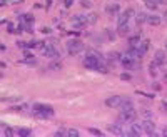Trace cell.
Listing matches in <instances>:
<instances>
[{
	"mask_svg": "<svg viewBox=\"0 0 167 137\" xmlns=\"http://www.w3.org/2000/svg\"><path fill=\"white\" fill-rule=\"evenodd\" d=\"M117 109H120V110H130V109H134V102L130 101V99H124L122 97V101L119 104V107Z\"/></svg>",
	"mask_w": 167,
	"mask_h": 137,
	"instance_id": "30bf717a",
	"label": "cell"
},
{
	"mask_svg": "<svg viewBox=\"0 0 167 137\" xmlns=\"http://www.w3.org/2000/svg\"><path fill=\"white\" fill-rule=\"evenodd\" d=\"M7 50V47H5V45H0V52H5Z\"/></svg>",
	"mask_w": 167,
	"mask_h": 137,
	"instance_id": "e575fe53",
	"label": "cell"
},
{
	"mask_svg": "<svg viewBox=\"0 0 167 137\" xmlns=\"http://www.w3.org/2000/svg\"><path fill=\"white\" fill-rule=\"evenodd\" d=\"M62 3H64L65 9H70V7L74 5V0H62Z\"/></svg>",
	"mask_w": 167,
	"mask_h": 137,
	"instance_id": "f1b7e54d",
	"label": "cell"
},
{
	"mask_svg": "<svg viewBox=\"0 0 167 137\" xmlns=\"http://www.w3.org/2000/svg\"><path fill=\"white\" fill-rule=\"evenodd\" d=\"M162 135H167V126H165L164 129H162Z\"/></svg>",
	"mask_w": 167,
	"mask_h": 137,
	"instance_id": "d590c367",
	"label": "cell"
},
{
	"mask_svg": "<svg viewBox=\"0 0 167 137\" xmlns=\"http://www.w3.org/2000/svg\"><path fill=\"white\" fill-rule=\"evenodd\" d=\"M5 3H7V0H0V7H2V5H5Z\"/></svg>",
	"mask_w": 167,
	"mask_h": 137,
	"instance_id": "74e56055",
	"label": "cell"
},
{
	"mask_svg": "<svg viewBox=\"0 0 167 137\" xmlns=\"http://www.w3.org/2000/svg\"><path fill=\"white\" fill-rule=\"evenodd\" d=\"M67 135H69V137H79V132H77L75 129H69Z\"/></svg>",
	"mask_w": 167,
	"mask_h": 137,
	"instance_id": "f546056e",
	"label": "cell"
},
{
	"mask_svg": "<svg viewBox=\"0 0 167 137\" xmlns=\"http://www.w3.org/2000/svg\"><path fill=\"white\" fill-rule=\"evenodd\" d=\"M15 134L22 135V137H28V135H32V131H30V129H27V127H22V129H17Z\"/></svg>",
	"mask_w": 167,
	"mask_h": 137,
	"instance_id": "ffe728a7",
	"label": "cell"
},
{
	"mask_svg": "<svg viewBox=\"0 0 167 137\" xmlns=\"http://www.w3.org/2000/svg\"><path fill=\"white\" fill-rule=\"evenodd\" d=\"M162 79H164V82H167V70L164 72V77H162Z\"/></svg>",
	"mask_w": 167,
	"mask_h": 137,
	"instance_id": "8d00e7d4",
	"label": "cell"
},
{
	"mask_svg": "<svg viewBox=\"0 0 167 137\" xmlns=\"http://www.w3.org/2000/svg\"><path fill=\"white\" fill-rule=\"evenodd\" d=\"M145 7H147L149 10H156L157 9V2L156 0H145Z\"/></svg>",
	"mask_w": 167,
	"mask_h": 137,
	"instance_id": "cb8c5ba5",
	"label": "cell"
},
{
	"mask_svg": "<svg viewBox=\"0 0 167 137\" xmlns=\"http://www.w3.org/2000/svg\"><path fill=\"white\" fill-rule=\"evenodd\" d=\"M120 122H125V124H132L134 120L137 119V112L136 109H130V110H120V115H119Z\"/></svg>",
	"mask_w": 167,
	"mask_h": 137,
	"instance_id": "5b68a950",
	"label": "cell"
},
{
	"mask_svg": "<svg viewBox=\"0 0 167 137\" xmlns=\"http://www.w3.org/2000/svg\"><path fill=\"white\" fill-rule=\"evenodd\" d=\"M140 44V34H134L129 37V45L134 47V45H139Z\"/></svg>",
	"mask_w": 167,
	"mask_h": 137,
	"instance_id": "e0dca14e",
	"label": "cell"
},
{
	"mask_svg": "<svg viewBox=\"0 0 167 137\" xmlns=\"http://www.w3.org/2000/svg\"><path fill=\"white\" fill-rule=\"evenodd\" d=\"M157 5H167V0H156Z\"/></svg>",
	"mask_w": 167,
	"mask_h": 137,
	"instance_id": "836d02e7",
	"label": "cell"
},
{
	"mask_svg": "<svg viewBox=\"0 0 167 137\" xmlns=\"http://www.w3.org/2000/svg\"><path fill=\"white\" fill-rule=\"evenodd\" d=\"M120 80H125V82H129V80H132V75L127 72H122L120 74Z\"/></svg>",
	"mask_w": 167,
	"mask_h": 137,
	"instance_id": "4316f807",
	"label": "cell"
},
{
	"mask_svg": "<svg viewBox=\"0 0 167 137\" xmlns=\"http://www.w3.org/2000/svg\"><path fill=\"white\" fill-rule=\"evenodd\" d=\"M164 47H165V50H167V40H165V42H164Z\"/></svg>",
	"mask_w": 167,
	"mask_h": 137,
	"instance_id": "b9f144b4",
	"label": "cell"
},
{
	"mask_svg": "<svg viewBox=\"0 0 167 137\" xmlns=\"http://www.w3.org/2000/svg\"><path fill=\"white\" fill-rule=\"evenodd\" d=\"M119 10H120L119 3H112V5H107V7H105V12H107L109 15H115V14H119Z\"/></svg>",
	"mask_w": 167,
	"mask_h": 137,
	"instance_id": "5bb4252c",
	"label": "cell"
},
{
	"mask_svg": "<svg viewBox=\"0 0 167 137\" xmlns=\"http://www.w3.org/2000/svg\"><path fill=\"white\" fill-rule=\"evenodd\" d=\"M89 132H90L92 135H99V137H102V135H104L102 132H100V131H97V129H89Z\"/></svg>",
	"mask_w": 167,
	"mask_h": 137,
	"instance_id": "4dcf8cb0",
	"label": "cell"
},
{
	"mask_svg": "<svg viewBox=\"0 0 167 137\" xmlns=\"http://www.w3.org/2000/svg\"><path fill=\"white\" fill-rule=\"evenodd\" d=\"M117 34H119L120 37L129 34V25H127V22H125V24H119V27H117Z\"/></svg>",
	"mask_w": 167,
	"mask_h": 137,
	"instance_id": "2e32d148",
	"label": "cell"
},
{
	"mask_svg": "<svg viewBox=\"0 0 167 137\" xmlns=\"http://www.w3.org/2000/svg\"><path fill=\"white\" fill-rule=\"evenodd\" d=\"M120 64L124 65V69H129V70H134V69H139V59L129 55L127 52L120 57Z\"/></svg>",
	"mask_w": 167,
	"mask_h": 137,
	"instance_id": "3957f363",
	"label": "cell"
},
{
	"mask_svg": "<svg viewBox=\"0 0 167 137\" xmlns=\"http://www.w3.org/2000/svg\"><path fill=\"white\" fill-rule=\"evenodd\" d=\"M145 22L149 24V25H154V27H157V25H161V22H162V19L159 17V15H147V20Z\"/></svg>",
	"mask_w": 167,
	"mask_h": 137,
	"instance_id": "7c38bea8",
	"label": "cell"
},
{
	"mask_svg": "<svg viewBox=\"0 0 167 137\" xmlns=\"http://www.w3.org/2000/svg\"><path fill=\"white\" fill-rule=\"evenodd\" d=\"M32 114L37 119H50L54 117V109L48 104H34L32 105Z\"/></svg>",
	"mask_w": 167,
	"mask_h": 137,
	"instance_id": "7a4b0ae2",
	"label": "cell"
},
{
	"mask_svg": "<svg viewBox=\"0 0 167 137\" xmlns=\"http://www.w3.org/2000/svg\"><path fill=\"white\" fill-rule=\"evenodd\" d=\"M136 14H137V12L134 10V9H127V10L124 12V15H125L127 19H132V17H136Z\"/></svg>",
	"mask_w": 167,
	"mask_h": 137,
	"instance_id": "484cf974",
	"label": "cell"
},
{
	"mask_svg": "<svg viewBox=\"0 0 167 137\" xmlns=\"http://www.w3.org/2000/svg\"><path fill=\"white\" fill-rule=\"evenodd\" d=\"M142 131H144V134H147V135H156V124L152 122L150 119H145L144 122H142Z\"/></svg>",
	"mask_w": 167,
	"mask_h": 137,
	"instance_id": "52a82bcc",
	"label": "cell"
},
{
	"mask_svg": "<svg viewBox=\"0 0 167 137\" xmlns=\"http://www.w3.org/2000/svg\"><path fill=\"white\" fill-rule=\"evenodd\" d=\"M87 24H89V20H87L85 15H75V17H72V20H70V25L74 27V28H77V30L84 28Z\"/></svg>",
	"mask_w": 167,
	"mask_h": 137,
	"instance_id": "8992f818",
	"label": "cell"
},
{
	"mask_svg": "<svg viewBox=\"0 0 167 137\" xmlns=\"http://www.w3.org/2000/svg\"><path fill=\"white\" fill-rule=\"evenodd\" d=\"M149 47H150V42H149V40H144V42H140V44H139V49H140V52H142V54L147 52V50H149Z\"/></svg>",
	"mask_w": 167,
	"mask_h": 137,
	"instance_id": "7402d4cb",
	"label": "cell"
},
{
	"mask_svg": "<svg viewBox=\"0 0 167 137\" xmlns=\"http://www.w3.org/2000/svg\"><path fill=\"white\" fill-rule=\"evenodd\" d=\"M142 126H136V124L132 122V126H130V131L125 132V135H132V137H139L142 134Z\"/></svg>",
	"mask_w": 167,
	"mask_h": 137,
	"instance_id": "8fae6325",
	"label": "cell"
},
{
	"mask_svg": "<svg viewBox=\"0 0 167 137\" xmlns=\"http://www.w3.org/2000/svg\"><path fill=\"white\" fill-rule=\"evenodd\" d=\"M84 65L87 69H92V70H99V72H109L107 65L102 62V59H100L99 54H87L84 59Z\"/></svg>",
	"mask_w": 167,
	"mask_h": 137,
	"instance_id": "6da1fadb",
	"label": "cell"
},
{
	"mask_svg": "<svg viewBox=\"0 0 167 137\" xmlns=\"http://www.w3.org/2000/svg\"><path fill=\"white\" fill-rule=\"evenodd\" d=\"M159 67H161V65H159L157 62H152V64L149 65V74H150V77H157V75H159Z\"/></svg>",
	"mask_w": 167,
	"mask_h": 137,
	"instance_id": "9a60e30c",
	"label": "cell"
},
{
	"mask_svg": "<svg viewBox=\"0 0 167 137\" xmlns=\"http://www.w3.org/2000/svg\"><path fill=\"white\" fill-rule=\"evenodd\" d=\"M87 20H89V24H97V20H99V17H97L94 12H90V14L87 15Z\"/></svg>",
	"mask_w": 167,
	"mask_h": 137,
	"instance_id": "d4e9b609",
	"label": "cell"
},
{
	"mask_svg": "<svg viewBox=\"0 0 167 137\" xmlns=\"http://www.w3.org/2000/svg\"><path fill=\"white\" fill-rule=\"evenodd\" d=\"M164 20H167V9L164 10Z\"/></svg>",
	"mask_w": 167,
	"mask_h": 137,
	"instance_id": "f35d334b",
	"label": "cell"
},
{
	"mask_svg": "<svg viewBox=\"0 0 167 137\" xmlns=\"http://www.w3.org/2000/svg\"><path fill=\"white\" fill-rule=\"evenodd\" d=\"M80 3H82V7H85V9H90V7H92V2H90V0H82Z\"/></svg>",
	"mask_w": 167,
	"mask_h": 137,
	"instance_id": "1f68e13d",
	"label": "cell"
},
{
	"mask_svg": "<svg viewBox=\"0 0 167 137\" xmlns=\"http://www.w3.org/2000/svg\"><path fill=\"white\" fill-rule=\"evenodd\" d=\"M15 132H14V129H10V127H7L5 129V135H14Z\"/></svg>",
	"mask_w": 167,
	"mask_h": 137,
	"instance_id": "d6a6232c",
	"label": "cell"
},
{
	"mask_svg": "<svg viewBox=\"0 0 167 137\" xmlns=\"http://www.w3.org/2000/svg\"><path fill=\"white\" fill-rule=\"evenodd\" d=\"M154 62H157L159 65H162L165 62V52L164 50H156V55H154Z\"/></svg>",
	"mask_w": 167,
	"mask_h": 137,
	"instance_id": "4fadbf2b",
	"label": "cell"
},
{
	"mask_svg": "<svg viewBox=\"0 0 167 137\" xmlns=\"http://www.w3.org/2000/svg\"><path fill=\"white\" fill-rule=\"evenodd\" d=\"M20 20H22V22H25V24H32L34 22V15L32 14H25V15H22V17H20Z\"/></svg>",
	"mask_w": 167,
	"mask_h": 137,
	"instance_id": "603a6c76",
	"label": "cell"
},
{
	"mask_svg": "<svg viewBox=\"0 0 167 137\" xmlns=\"http://www.w3.org/2000/svg\"><path fill=\"white\" fill-rule=\"evenodd\" d=\"M109 131H111L114 135H125V132L122 131L119 126H115V124H114V126H109Z\"/></svg>",
	"mask_w": 167,
	"mask_h": 137,
	"instance_id": "ac0fdd59",
	"label": "cell"
},
{
	"mask_svg": "<svg viewBox=\"0 0 167 137\" xmlns=\"http://www.w3.org/2000/svg\"><path fill=\"white\" fill-rule=\"evenodd\" d=\"M0 67H5V64H3V62H0Z\"/></svg>",
	"mask_w": 167,
	"mask_h": 137,
	"instance_id": "60d3db41",
	"label": "cell"
},
{
	"mask_svg": "<svg viewBox=\"0 0 167 137\" xmlns=\"http://www.w3.org/2000/svg\"><path fill=\"white\" fill-rule=\"evenodd\" d=\"M67 50H69L70 55H77V54H80L84 50V44L80 42V40H77V39L69 40V42H67Z\"/></svg>",
	"mask_w": 167,
	"mask_h": 137,
	"instance_id": "277c9868",
	"label": "cell"
},
{
	"mask_svg": "<svg viewBox=\"0 0 167 137\" xmlns=\"http://www.w3.org/2000/svg\"><path fill=\"white\" fill-rule=\"evenodd\" d=\"M120 101H122L120 95H112V97L105 99V105H107V107H112V109H115V107H119Z\"/></svg>",
	"mask_w": 167,
	"mask_h": 137,
	"instance_id": "9c48e42d",
	"label": "cell"
},
{
	"mask_svg": "<svg viewBox=\"0 0 167 137\" xmlns=\"http://www.w3.org/2000/svg\"><path fill=\"white\" fill-rule=\"evenodd\" d=\"M105 35H107V39L111 40V42H114V40H115V34H114L112 30H109V28L105 30Z\"/></svg>",
	"mask_w": 167,
	"mask_h": 137,
	"instance_id": "83f0119b",
	"label": "cell"
},
{
	"mask_svg": "<svg viewBox=\"0 0 167 137\" xmlns=\"http://www.w3.org/2000/svg\"><path fill=\"white\" fill-rule=\"evenodd\" d=\"M136 24L137 25H142V24H145V20H147V15L145 14H142V12H139V14H136Z\"/></svg>",
	"mask_w": 167,
	"mask_h": 137,
	"instance_id": "d6986e66",
	"label": "cell"
},
{
	"mask_svg": "<svg viewBox=\"0 0 167 137\" xmlns=\"http://www.w3.org/2000/svg\"><path fill=\"white\" fill-rule=\"evenodd\" d=\"M162 104H164V107H165V109H167V99H165V101L162 102Z\"/></svg>",
	"mask_w": 167,
	"mask_h": 137,
	"instance_id": "ab89813d",
	"label": "cell"
},
{
	"mask_svg": "<svg viewBox=\"0 0 167 137\" xmlns=\"http://www.w3.org/2000/svg\"><path fill=\"white\" fill-rule=\"evenodd\" d=\"M119 59H120V55H119L117 52H111V54L107 55V60H109V64H114V62H115V60H119Z\"/></svg>",
	"mask_w": 167,
	"mask_h": 137,
	"instance_id": "44dd1931",
	"label": "cell"
},
{
	"mask_svg": "<svg viewBox=\"0 0 167 137\" xmlns=\"http://www.w3.org/2000/svg\"><path fill=\"white\" fill-rule=\"evenodd\" d=\"M42 54H44V57H48V59H55V57H59V52H57V49L54 47V45H44Z\"/></svg>",
	"mask_w": 167,
	"mask_h": 137,
	"instance_id": "ba28073f",
	"label": "cell"
}]
</instances>
